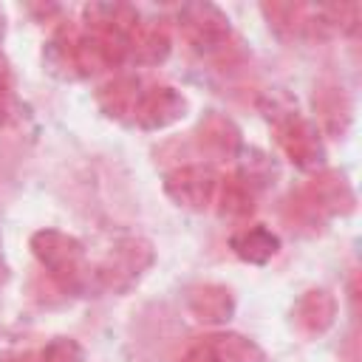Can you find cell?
Instances as JSON below:
<instances>
[{
    "mask_svg": "<svg viewBox=\"0 0 362 362\" xmlns=\"http://www.w3.org/2000/svg\"><path fill=\"white\" fill-rule=\"evenodd\" d=\"M20 122V102L14 96V74L0 54V127H11Z\"/></svg>",
    "mask_w": 362,
    "mask_h": 362,
    "instance_id": "obj_21",
    "label": "cell"
},
{
    "mask_svg": "<svg viewBox=\"0 0 362 362\" xmlns=\"http://www.w3.org/2000/svg\"><path fill=\"white\" fill-rule=\"evenodd\" d=\"M153 263H156L153 243L141 235H127L107 249L102 263L93 269V277L105 291L127 294L130 288L139 286V280L150 272Z\"/></svg>",
    "mask_w": 362,
    "mask_h": 362,
    "instance_id": "obj_2",
    "label": "cell"
},
{
    "mask_svg": "<svg viewBox=\"0 0 362 362\" xmlns=\"http://www.w3.org/2000/svg\"><path fill=\"white\" fill-rule=\"evenodd\" d=\"M300 192L322 218H345L356 209V192L345 178V173L339 170H328V167L317 170Z\"/></svg>",
    "mask_w": 362,
    "mask_h": 362,
    "instance_id": "obj_6",
    "label": "cell"
},
{
    "mask_svg": "<svg viewBox=\"0 0 362 362\" xmlns=\"http://www.w3.org/2000/svg\"><path fill=\"white\" fill-rule=\"evenodd\" d=\"M31 255L48 272V277L68 294H82L90 283V266L85 243L62 229H37L28 238Z\"/></svg>",
    "mask_w": 362,
    "mask_h": 362,
    "instance_id": "obj_1",
    "label": "cell"
},
{
    "mask_svg": "<svg viewBox=\"0 0 362 362\" xmlns=\"http://www.w3.org/2000/svg\"><path fill=\"white\" fill-rule=\"evenodd\" d=\"M272 127H274V136H277L283 156L294 167H300L305 173H317L325 167V141H322L320 127L308 116L294 110V113L272 122Z\"/></svg>",
    "mask_w": 362,
    "mask_h": 362,
    "instance_id": "obj_3",
    "label": "cell"
},
{
    "mask_svg": "<svg viewBox=\"0 0 362 362\" xmlns=\"http://www.w3.org/2000/svg\"><path fill=\"white\" fill-rule=\"evenodd\" d=\"M235 158H238L235 175H238L240 181H246L255 192H257L260 187H266V184L277 175L274 158H272L266 150H260V147H240Z\"/></svg>",
    "mask_w": 362,
    "mask_h": 362,
    "instance_id": "obj_19",
    "label": "cell"
},
{
    "mask_svg": "<svg viewBox=\"0 0 362 362\" xmlns=\"http://www.w3.org/2000/svg\"><path fill=\"white\" fill-rule=\"evenodd\" d=\"M221 218H232V221H246L255 212V189L240 181L235 173L223 175L218 181V192H215V204Z\"/></svg>",
    "mask_w": 362,
    "mask_h": 362,
    "instance_id": "obj_17",
    "label": "cell"
},
{
    "mask_svg": "<svg viewBox=\"0 0 362 362\" xmlns=\"http://www.w3.org/2000/svg\"><path fill=\"white\" fill-rule=\"evenodd\" d=\"M175 25L181 37L198 54H218L232 40V25L223 8L215 3H187L175 11Z\"/></svg>",
    "mask_w": 362,
    "mask_h": 362,
    "instance_id": "obj_4",
    "label": "cell"
},
{
    "mask_svg": "<svg viewBox=\"0 0 362 362\" xmlns=\"http://www.w3.org/2000/svg\"><path fill=\"white\" fill-rule=\"evenodd\" d=\"M37 362H85V348L74 337H54L37 354Z\"/></svg>",
    "mask_w": 362,
    "mask_h": 362,
    "instance_id": "obj_22",
    "label": "cell"
},
{
    "mask_svg": "<svg viewBox=\"0 0 362 362\" xmlns=\"http://www.w3.org/2000/svg\"><path fill=\"white\" fill-rule=\"evenodd\" d=\"M6 40V11L0 8V42Z\"/></svg>",
    "mask_w": 362,
    "mask_h": 362,
    "instance_id": "obj_26",
    "label": "cell"
},
{
    "mask_svg": "<svg viewBox=\"0 0 362 362\" xmlns=\"http://www.w3.org/2000/svg\"><path fill=\"white\" fill-rule=\"evenodd\" d=\"M314 113H317V127L320 133L342 136L351 124V102L337 82H322L314 90Z\"/></svg>",
    "mask_w": 362,
    "mask_h": 362,
    "instance_id": "obj_15",
    "label": "cell"
},
{
    "mask_svg": "<svg viewBox=\"0 0 362 362\" xmlns=\"http://www.w3.org/2000/svg\"><path fill=\"white\" fill-rule=\"evenodd\" d=\"M192 139H195L198 153L206 156L209 161H226V158H235L238 150L243 147L240 127H238L229 116L215 113V110H209V113L198 122Z\"/></svg>",
    "mask_w": 362,
    "mask_h": 362,
    "instance_id": "obj_9",
    "label": "cell"
},
{
    "mask_svg": "<svg viewBox=\"0 0 362 362\" xmlns=\"http://www.w3.org/2000/svg\"><path fill=\"white\" fill-rule=\"evenodd\" d=\"M6 277V266H3V260H0V280Z\"/></svg>",
    "mask_w": 362,
    "mask_h": 362,
    "instance_id": "obj_27",
    "label": "cell"
},
{
    "mask_svg": "<svg viewBox=\"0 0 362 362\" xmlns=\"http://www.w3.org/2000/svg\"><path fill=\"white\" fill-rule=\"evenodd\" d=\"M221 175L209 164H181L164 175L167 198L189 212H206L215 204Z\"/></svg>",
    "mask_w": 362,
    "mask_h": 362,
    "instance_id": "obj_5",
    "label": "cell"
},
{
    "mask_svg": "<svg viewBox=\"0 0 362 362\" xmlns=\"http://www.w3.org/2000/svg\"><path fill=\"white\" fill-rule=\"evenodd\" d=\"M173 51V37L167 31V25L161 23H141L136 28V34L127 42V62L136 65H161Z\"/></svg>",
    "mask_w": 362,
    "mask_h": 362,
    "instance_id": "obj_16",
    "label": "cell"
},
{
    "mask_svg": "<svg viewBox=\"0 0 362 362\" xmlns=\"http://www.w3.org/2000/svg\"><path fill=\"white\" fill-rule=\"evenodd\" d=\"M204 342L212 348V354L218 356V362H266L260 345L243 334L235 331H215L206 334Z\"/></svg>",
    "mask_w": 362,
    "mask_h": 362,
    "instance_id": "obj_18",
    "label": "cell"
},
{
    "mask_svg": "<svg viewBox=\"0 0 362 362\" xmlns=\"http://www.w3.org/2000/svg\"><path fill=\"white\" fill-rule=\"evenodd\" d=\"M0 362H37V354H31V351H6V354H0Z\"/></svg>",
    "mask_w": 362,
    "mask_h": 362,
    "instance_id": "obj_25",
    "label": "cell"
},
{
    "mask_svg": "<svg viewBox=\"0 0 362 362\" xmlns=\"http://www.w3.org/2000/svg\"><path fill=\"white\" fill-rule=\"evenodd\" d=\"M181 362H218V356L212 354V348H209V345L204 342V337H201L198 342H192V345L184 351Z\"/></svg>",
    "mask_w": 362,
    "mask_h": 362,
    "instance_id": "obj_24",
    "label": "cell"
},
{
    "mask_svg": "<svg viewBox=\"0 0 362 362\" xmlns=\"http://www.w3.org/2000/svg\"><path fill=\"white\" fill-rule=\"evenodd\" d=\"M79 25L76 23H59L54 28V34L45 42L42 59L45 68L59 76V79H85L82 74V62H79Z\"/></svg>",
    "mask_w": 362,
    "mask_h": 362,
    "instance_id": "obj_10",
    "label": "cell"
},
{
    "mask_svg": "<svg viewBox=\"0 0 362 362\" xmlns=\"http://www.w3.org/2000/svg\"><path fill=\"white\" fill-rule=\"evenodd\" d=\"M85 31L127 45L136 28L141 25V14L136 6L127 3H88L82 8Z\"/></svg>",
    "mask_w": 362,
    "mask_h": 362,
    "instance_id": "obj_8",
    "label": "cell"
},
{
    "mask_svg": "<svg viewBox=\"0 0 362 362\" xmlns=\"http://www.w3.org/2000/svg\"><path fill=\"white\" fill-rule=\"evenodd\" d=\"M141 82L133 74H119L113 79H107L99 90H96V105L107 119L116 122H133L139 96H141Z\"/></svg>",
    "mask_w": 362,
    "mask_h": 362,
    "instance_id": "obj_14",
    "label": "cell"
},
{
    "mask_svg": "<svg viewBox=\"0 0 362 362\" xmlns=\"http://www.w3.org/2000/svg\"><path fill=\"white\" fill-rule=\"evenodd\" d=\"M260 11L266 14L269 25H272L280 37H300L305 6H297V3H263Z\"/></svg>",
    "mask_w": 362,
    "mask_h": 362,
    "instance_id": "obj_20",
    "label": "cell"
},
{
    "mask_svg": "<svg viewBox=\"0 0 362 362\" xmlns=\"http://www.w3.org/2000/svg\"><path fill=\"white\" fill-rule=\"evenodd\" d=\"M189 110V99L173 85H153L144 88L133 113V124L141 130H167L181 122Z\"/></svg>",
    "mask_w": 362,
    "mask_h": 362,
    "instance_id": "obj_7",
    "label": "cell"
},
{
    "mask_svg": "<svg viewBox=\"0 0 362 362\" xmlns=\"http://www.w3.org/2000/svg\"><path fill=\"white\" fill-rule=\"evenodd\" d=\"M286 218L294 223V226H308L311 232L325 221L308 201H305V195L303 192H297V195H291L288 201H286Z\"/></svg>",
    "mask_w": 362,
    "mask_h": 362,
    "instance_id": "obj_23",
    "label": "cell"
},
{
    "mask_svg": "<svg viewBox=\"0 0 362 362\" xmlns=\"http://www.w3.org/2000/svg\"><path fill=\"white\" fill-rule=\"evenodd\" d=\"M337 311H339V303L328 288H308L297 297L291 317H294V325L300 334L320 337L334 325Z\"/></svg>",
    "mask_w": 362,
    "mask_h": 362,
    "instance_id": "obj_12",
    "label": "cell"
},
{
    "mask_svg": "<svg viewBox=\"0 0 362 362\" xmlns=\"http://www.w3.org/2000/svg\"><path fill=\"white\" fill-rule=\"evenodd\" d=\"M187 308L204 325H226L235 317V294L223 283H195L187 288Z\"/></svg>",
    "mask_w": 362,
    "mask_h": 362,
    "instance_id": "obj_11",
    "label": "cell"
},
{
    "mask_svg": "<svg viewBox=\"0 0 362 362\" xmlns=\"http://www.w3.org/2000/svg\"><path fill=\"white\" fill-rule=\"evenodd\" d=\"M229 249L243 263L266 266L280 255V235L266 223H243L229 235Z\"/></svg>",
    "mask_w": 362,
    "mask_h": 362,
    "instance_id": "obj_13",
    "label": "cell"
}]
</instances>
